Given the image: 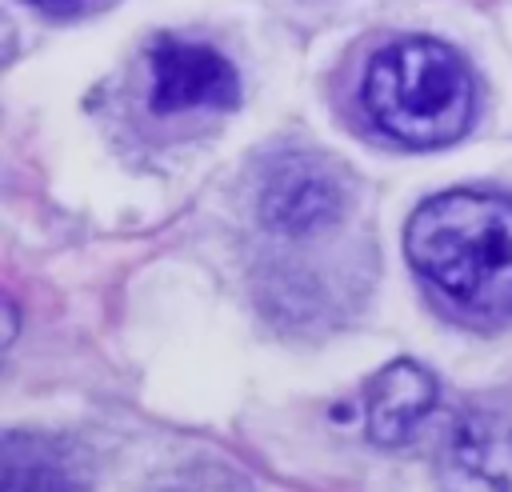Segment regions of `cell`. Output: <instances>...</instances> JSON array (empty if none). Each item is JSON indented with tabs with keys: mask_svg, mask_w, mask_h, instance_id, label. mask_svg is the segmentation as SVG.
<instances>
[{
	"mask_svg": "<svg viewBox=\"0 0 512 492\" xmlns=\"http://www.w3.org/2000/svg\"><path fill=\"white\" fill-rule=\"evenodd\" d=\"M408 264L476 316L512 312V200L456 188L424 200L404 228Z\"/></svg>",
	"mask_w": 512,
	"mask_h": 492,
	"instance_id": "1",
	"label": "cell"
},
{
	"mask_svg": "<svg viewBox=\"0 0 512 492\" xmlns=\"http://www.w3.org/2000/svg\"><path fill=\"white\" fill-rule=\"evenodd\" d=\"M364 112L400 144L436 148L468 132L476 84L468 64L432 36H404L368 60Z\"/></svg>",
	"mask_w": 512,
	"mask_h": 492,
	"instance_id": "2",
	"label": "cell"
},
{
	"mask_svg": "<svg viewBox=\"0 0 512 492\" xmlns=\"http://www.w3.org/2000/svg\"><path fill=\"white\" fill-rule=\"evenodd\" d=\"M152 112H188V108H232L240 96L236 68L212 44L160 36L152 44Z\"/></svg>",
	"mask_w": 512,
	"mask_h": 492,
	"instance_id": "3",
	"label": "cell"
},
{
	"mask_svg": "<svg viewBox=\"0 0 512 492\" xmlns=\"http://www.w3.org/2000/svg\"><path fill=\"white\" fill-rule=\"evenodd\" d=\"M260 220L284 236H308L332 224L344 208L340 180L316 156H280L260 184Z\"/></svg>",
	"mask_w": 512,
	"mask_h": 492,
	"instance_id": "4",
	"label": "cell"
},
{
	"mask_svg": "<svg viewBox=\"0 0 512 492\" xmlns=\"http://www.w3.org/2000/svg\"><path fill=\"white\" fill-rule=\"evenodd\" d=\"M448 492H512V416L468 408L452 420L440 452Z\"/></svg>",
	"mask_w": 512,
	"mask_h": 492,
	"instance_id": "5",
	"label": "cell"
},
{
	"mask_svg": "<svg viewBox=\"0 0 512 492\" xmlns=\"http://www.w3.org/2000/svg\"><path fill=\"white\" fill-rule=\"evenodd\" d=\"M432 404H436V376L416 360H392L368 384V400H364L368 436L384 448H400L416 436Z\"/></svg>",
	"mask_w": 512,
	"mask_h": 492,
	"instance_id": "6",
	"label": "cell"
},
{
	"mask_svg": "<svg viewBox=\"0 0 512 492\" xmlns=\"http://www.w3.org/2000/svg\"><path fill=\"white\" fill-rule=\"evenodd\" d=\"M4 492H80V476L64 448L36 436L4 440Z\"/></svg>",
	"mask_w": 512,
	"mask_h": 492,
	"instance_id": "7",
	"label": "cell"
},
{
	"mask_svg": "<svg viewBox=\"0 0 512 492\" xmlns=\"http://www.w3.org/2000/svg\"><path fill=\"white\" fill-rule=\"evenodd\" d=\"M24 4H36V8H44V12H72L80 0H24Z\"/></svg>",
	"mask_w": 512,
	"mask_h": 492,
	"instance_id": "8",
	"label": "cell"
}]
</instances>
